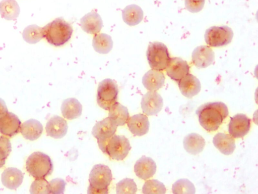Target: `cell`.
Instances as JSON below:
<instances>
[{
    "mask_svg": "<svg viewBox=\"0 0 258 194\" xmlns=\"http://www.w3.org/2000/svg\"><path fill=\"white\" fill-rule=\"evenodd\" d=\"M201 125L209 131H215L228 115L227 106L221 102H210L201 105L196 112Z\"/></svg>",
    "mask_w": 258,
    "mask_h": 194,
    "instance_id": "cell-1",
    "label": "cell"
},
{
    "mask_svg": "<svg viewBox=\"0 0 258 194\" xmlns=\"http://www.w3.org/2000/svg\"><path fill=\"white\" fill-rule=\"evenodd\" d=\"M44 37L55 46L63 45L71 38L73 28L62 18H57L43 27Z\"/></svg>",
    "mask_w": 258,
    "mask_h": 194,
    "instance_id": "cell-2",
    "label": "cell"
},
{
    "mask_svg": "<svg viewBox=\"0 0 258 194\" xmlns=\"http://www.w3.org/2000/svg\"><path fill=\"white\" fill-rule=\"evenodd\" d=\"M98 144L104 154L117 161L123 160L131 149L129 140L123 135H113L106 140L98 141Z\"/></svg>",
    "mask_w": 258,
    "mask_h": 194,
    "instance_id": "cell-3",
    "label": "cell"
},
{
    "mask_svg": "<svg viewBox=\"0 0 258 194\" xmlns=\"http://www.w3.org/2000/svg\"><path fill=\"white\" fill-rule=\"evenodd\" d=\"M112 178L111 171L107 166L101 164L94 165L90 173L87 193H107Z\"/></svg>",
    "mask_w": 258,
    "mask_h": 194,
    "instance_id": "cell-4",
    "label": "cell"
},
{
    "mask_svg": "<svg viewBox=\"0 0 258 194\" xmlns=\"http://www.w3.org/2000/svg\"><path fill=\"white\" fill-rule=\"evenodd\" d=\"M28 172L35 178H42L50 175L53 169L50 158L45 154L36 152L31 154L26 163Z\"/></svg>",
    "mask_w": 258,
    "mask_h": 194,
    "instance_id": "cell-5",
    "label": "cell"
},
{
    "mask_svg": "<svg viewBox=\"0 0 258 194\" xmlns=\"http://www.w3.org/2000/svg\"><path fill=\"white\" fill-rule=\"evenodd\" d=\"M146 55L150 67L159 71L164 70L170 59L166 46L159 42H150Z\"/></svg>",
    "mask_w": 258,
    "mask_h": 194,
    "instance_id": "cell-6",
    "label": "cell"
},
{
    "mask_svg": "<svg viewBox=\"0 0 258 194\" xmlns=\"http://www.w3.org/2000/svg\"><path fill=\"white\" fill-rule=\"evenodd\" d=\"M118 89L112 79L107 78L101 81L98 86L97 102L98 105L105 110L117 102Z\"/></svg>",
    "mask_w": 258,
    "mask_h": 194,
    "instance_id": "cell-7",
    "label": "cell"
},
{
    "mask_svg": "<svg viewBox=\"0 0 258 194\" xmlns=\"http://www.w3.org/2000/svg\"><path fill=\"white\" fill-rule=\"evenodd\" d=\"M233 36V31L227 26H212L206 30L205 40L211 46L219 47L229 43Z\"/></svg>",
    "mask_w": 258,
    "mask_h": 194,
    "instance_id": "cell-8",
    "label": "cell"
},
{
    "mask_svg": "<svg viewBox=\"0 0 258 194\" xmlns=\"http://www.w3.org/2000/svg\"><path fill=\"white\" fill-rule=\"evenodd\" d=\"M250 127V120L245 114L238 113L231 117L228 124V132L235 138L244 136Z\"/></svg>",
    "mask_w": 258,
    "mask_h": 194,
    "instance_id": "cell-9",
    "label": "cell"
},
{
    "mask_svg": "<svg viewBox=\"0 0 258 194\" xmlns=\"http://www.w3.org/2000/svg\"><path fill=\"white\" fill-rule=\"evenodd\" d=\"M141 104L144 113L148 116L155 115L163 107V99L157 92L150 91L143 95Z\"/></svg>",
    "mask_w": 258,
    "mask_h": 194,
    "instance_id": "cell-10",
    "label": "cell"
},
{
    "mask_svg": "<svg viewBox=\"0 0 258 194\" xmlns=\"http://www.w3.org/2000/svg\"><path fill=\"white\" fill-rule=\"evenodd\" d=\"M166 68L168 76L176 82L189 74V67L187 62L178 57L170 58Z\"/></svg>",
    "mask_w": 258,
    "mask_h": 194,
    "instance_id": "cell-11",
    "label": "cell"
},
{
    "mask_svg": "<svg viewBox=\"0 0 258 194\" xmlns=\"http://www.w3.org/2000/svg\"><path fill=\"white\" fill-rule=\"evenodd\" d=\"M117 127L116 124L107 117L96 123L93 127L92 134L97 141L104 140L115 134Z\"/></svg>",
    "mask_w": 258,
    "mask_h": 194,
    "instance_id": "cell-12",
    "label": "cell"
},
{
    "mask_svg": "<svg viewBox=\"0 0 258 194\" xmlns=\"http://www.w3.org/2000/svg\"><path fill=\"white\" fill-rule=\"evenodd\" d=\"M21 124V122L16 115L8 112L0 117V132L8 136H13L19 132Z\"/></svg>",
    "mask_w": 258,
    "mask_h": 194,
    "instance_id": "cell-13",
    "label": "cell"
},
{
    "mask_svg": "<svg viewBox=\"0 0 258 194\" xmlns=\"http://www.w3.org/2000/svg\"><path fill=\"white\" fill-rule=\"evenodd\" d=\"M192 61L195 65L200 68L207 67L214 60V53L206 45L199 46L192 52Z\"/></svg>",
    "mask_w": 258,
    "mask_h": 194,
    "instance_id": "cell-14",
    "label": "cell"
},
{
    "mask_svg": "<svg viewBox=\"0 0 258 194\" xmlns=\"http://www.w3.org/2000/svg\"><path fill=\"white\" fill-rule=\"evenodd\" d=\"M134 171L138 177L147 180L155 173L156 164L151 158L143 156L136 161Z\"/></svg>",
    "mask_w": 258,
    "mask_h": 194,
    "instance_id": "cell-15",
    "label": "cell"
},
{
    "mask_svg": "<svg viewBox=\"0 0 258 194\" xmlns=\"http://www.w3.org/2000/svg\"><path fill=\"white\" fill-rule=\"evenodd\" d=\"M68 129L66 120L57 115L52 117L47 121L45 127L47 135L54 138H61L64 136Z\"/></svg>",
    "mask_w": 258,
    "mask_h": 194,
    "instance_id": "cell-16",
    "label": "cell"
},
{
    "mask_svg": "<svg viewBox=\"0 0 258 194\" xmlns=\"http://www.w3.org/2000/svg\"><path fill=\"white\" fill-rule=\"evenodd\" d=\"M181 93L188 98H191L200 91L201 85L199 80L192 74H188L178 81Z\"/></svg>",
    "mask_w": 258,
    "mask_h": 194,
    "instance_id": "cell-17",
    "label": "cell"
},
{
    "mask_svg": "<svg viewBox=\"0 0 258 194\" xmlns=\"http://www.w3.org/2000/svg\"><path fill=\"white\" fill-rule=\"evenodd\" d=\"M127 122L129 130L135 135L142 136L149 131V121L143 114H136L130 117Z\"/></svg>",
    "mask_w": 258,
    "mask_h": 194,
    "instance_id": "cell-18",
    "label": "cell"
},
{
    "mask_svg": "<svg viewBox=\"0 0 258 194\" xmlns=\"http://www.w3.org/2000/svg\"><path fill=\"white\" fill-rule=\"evenodd\" d=\"M80 25L85 32L91 34H96L102 28V19L98 13L92 12L81 18Z\"/></svg>",
    "mask_w": 258,
    "mask_h": 194,
    "instance_id": "cell-19",
    "label": "cell"
},
{
    "mask_svg": "<svg viewBox=\"0 0 258 194\" xmlns=\"http://www.w3.org/2000/svg\"><path fill=\"white\" fill-rule=\"evenodd\" d=\"M24 176L22 171L15 167L6 169L2 174L3 184L10 189L18 188L22 183Z\"/></svg>",
    "mask_w": 258,
    "mask_h": 194,
    "instance_id": "cell-20",
    "label": "cell"
},
{
    "mask_svg": "<svg viewBox=\"0 0 258 194\" xmlns=\"http://www.w3.org/2000/svg\"><path fill=\"white\" fill-rule=\"evenodd\" d=\"M165 82L163 73L159 70L151 69L145 73L142 78L144 86L150 91H155L160 88Z\"/></svg>",
    "mask_w": 258,
    "mask_h": 194,
    "instance_id": "cell-21",
    "label": "cell"
},
{
    "mask_svg": "<svg viewBox=\"0 0 258 194\" xmlns=\"http://www.w3.org/2000/svg\"><path fill=\"white\" fill-rule=\"evenodd\" d=\"M213 143L217 149L226 155L232 154L236 147L235 140L232 136L220 132L214 136Z\"/></svg>",
    "mask_w": 258,
    "mask_h": 194,
    "instance_id": "cell-22",
    "label": "cell"
},
{
    "mask_svg": "<svg viewBox=\"0 0 258 194\" xmlns=\"http://www.w3.org/2000/svg\"><path fill=\"white\" fill-rule=\"evenodd\" d=\"M62 116L68 120H73L82 114V106L79 101L74 98L64 100L61 106Z\"/></svg>",
    "mask_w": 258,
    "mask_h": 194,
    "instance_id": "cell-23",
    "label": "cell"
},
{
    "mask_svg": "<svg viewBox=\"0 0 258 194\" xmlns=\"http://www.w3.org/2000/svg\"><path fill=\"white\" fill-rule=\"evenodd\" d=\"M21 132L27 139L34 140L38 138L43 131V126L38 120L29 119L22 124Z\"/></svg>",
    "mask_w": 258,
    "mask_h": 194,
    "instance_id": "cell-24",
    "label": "cell"
},
{
    "mask_svg": "<svg viewBox=\"0 0 258 194\" xmlns=\"http://www.w3.org/2000/svg\"><path fill=\"white\" fill-rule=\"evenodd\" d=\"M183 144L185 151L191 154L196 155L201 153L205 145L204 138L196 133L187 134L183 139Z\"/></svg>",
    "mask_w": 258,
    "mask_h": 194,
    "instance_id": "cell-25",
    "label": "cell"
},
{
    "mask_svg": "<svg viewBox=\"0 0 258 194\" xmlns=\"http://www.w3.org/2000/svg\"><path fill=\"white\" fill-rule=\"evenodd\" d=\"M122 19L130 26H135L140 23L143 18L142 9L136 5L126 6L122 11Z\"/></svg>",
    "mask_w": 258,
    "mask_h": 194,
    "instance_id": "cell-26",
    "label": "cell"
},
{
    "mask_svg": "<svg viewBox=\"0 0 258 194\" xmlns=\"http://www.w3.org/2000/svg\"><path fill=\"white\" fill-rule=\"evenodd\" d=\"M109 117L118 126L124 125L129 118V113L126 107L117 102L109 109Z\"/></svg>",
    "mask_w": 258,
    "mask_h": 194,
    "instance_id": "cell-27",
    "label": "cell"
},
{
    "mask_svg": "<svg viewBox=\"0 0 258 194\" xmlns=\"http://www.w3.org/2000/svg\"><path fill=\"white\" fill-rule=\"evenodd\" d=\"M20 12L19 6L15 0H3L0 2V14L6 20H15Z\"/></svg>",
    "mask_w": 258,
    "mask_h": 194,
    "instance_id": "cell-28",
    "label": "cell"
},
{
    "mask_svg": "<svg viewBox=\"0 0 258 194\" xmlns=\"http://www.w3.org/2000/svg\"><path fill=\"white\" fill-rule=\"evenodd\" d=\"M93 46L100 54H107L112 49L113 41L111 37L105 33L95 35L93 39Z\"/></svg>",
    "mask_w": 258,
    "mask_h": 194,
    "instance_id": "cell-29",
    "label": "cell"
},
{
    "mask_svg": "<svg viewBox=\"0 0 258 194\" xmlns=\"http://www.w3.org/2000/svg\"><path fill=\"white\" fill-rule=\"evenodd\" d=\"M22 36L27 43H36L44 37L43 28L35 24L29 25L24 29Z\"/></svg>",
    "mask_w": 258,
    "mask_h": 194,
    "instance_id": "cell-30",
    "label": "cell"
},
{
    "mask_svg": "<svg viewBox=\"0 0 258 194\" xmlns=\"http://www.w3.org/2000/svg\"><path fill=\"white\" fill-rule=\"evenodd\" d=\"M172 192L177 193H190L196 192V188L193 183L187 179H180L172 185Z\"/></svg>",
    "mask_w": 258,
    "mask_h": 194,
    "instance_id": "cell-31",
    "label": "cell"
},
{
    "mask_svg": "<svg viewBox=\"0 0 258 194\" xmlns=\"http://www.w3.org/2000/svg\"><path fill=\"white\" fill-rule=\"evenodd\" d=\"M142 192L145 194H164L166 192V188L162 182L157 179H151L145 182L142 188Z\"/></svg>",
    "mask_w": 258,
    "mask_h": 194,
    "instance_id": "cell-32",
    "label": "cell"
},
{
    "mask_svg": "<svg viewBox=\"0 0 258 194\" xmlns=\"http://www.w3.org/2000/svg\"><path fill=\"white\" fill-rule=\"evenodd\" d=\"M137 191V186L133 179L125 178L116 184V192L117 194H134L136 193Z\"/></svg>",
    "mask_w": 258,
    "mask_h": 194,
    "instance_id": "cell-33",
    "label": "cell"
},
{
    "mask_svg": "<svg viewBox=\"0 0 258 194\" xmlns=\"http://www.w3.org/2000/svg\"><path fill=\"white\" fill-rule=\"evenodd\" d=\"M30 192L34 193H50L49 182L44 178H36L32 183Z\"/></svg>",
    "mask_w": 258,
    "mask_h": 194,
    "instance_id": "cell-34",
    "label": "cell"
},
{
    "mask_svg": "<svg viewBox=\"0 0 258 194\" xmlns=\"http://www.w3.org/2000/svg\"><path fill=\"white\" fill-rule=\"evenodd\" d=\"M12 150L10 140L4 136L0 137V168L5 164L6 160Z\"/></svg>",
    "mask_w": 258,
    "mask_h": 194,
    "instance_id": "cell-35",
    "label": "cell"
},
{
    "mask_svg": "<svg viewBox=\"0 0 258 194\" xmlns=\"http://www.w3.org/2000/svg\"><path fill=\"white\" fill-rule=\"evenodd\" d=\"M66 182L61 178H54L49 182V189L50 193L61 194L63 193Z\"/></svg>",
    "mask_w": 258,
    "mask_h": 194,
    "instance_id": "cell-36",
    "label": "cell"
},
{
    "mask_svg": "<svg viewBox=\"0 0 258 194\" xmlns=\"http://www.w3.org/2000/svg\"><path fill=\"white\" fill-rule=\"evenodd\" d=\"M205 0H185L186 9L191 13H197L202 10Z\"/></svg>",
    "mask_w": 258,
    "mask_h": 194,
    "instance_id": "cell-37",
    "label": "cell"
},
{
    "mask_svg": "<svg viewBox=\"0 0 258 194\" xmlns=\"http://www.w3.org/2000/svg\"><path fill=\"white\" fill-rule=\"evenodd\" d=\"M8 112V108L5 102L2 98H0V117L5 115Z\"/></svg>",
    "mask_w": 258,
    "mask_h": 194,
    "instance_id": "cell-38",
    "label": "cell"
}]
</instances>
